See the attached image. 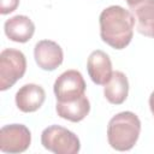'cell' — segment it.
<instances>
[{
  "mask_svg": "<svg viewBox=\"0 0 154 154\" xmlns=\"http://www.w3.org/2000/svg\"><path fill=\"white\" fill-rule=\"evenodd\" d=\"M4 30L11 41L25 43L32 37L35 32V24L28 16L17 14L5 22Z\"/></svg>",
  "mask_w": 154,
  "mask_h": 154,
  "instance_id": "cell-11",
  "label": "cell"
},
{
  "mask_svg": "<svg viewBox=\"0 0 154 154\" xmlns=\"http://www.w3.org/2000/svg\"><path fill=\"white\" fill-rule=\"evenodd\" d=\"M34 58L40 69L53 71L59 67L64 60L63 48L52 40H41L35 45Z\"/></svg>",
  "mask_w": 154,
  "mask_h": 154,
  "instance_id": "cell-7",
  "label": "cell"
},
{
  "mask_svg": "<svg viewBox=\"0 0 154 154\" xmlns=\"http://www.w3.org/2000/svg\"><path fill=\"white\" fill-rule=\"evenodd\" d=\"M41 144L55 154H77L81 142L76 134L60 125H51L41 134Z\"/></svg>",
  "mask_w": 154,
  "mask_h": 154,
  "instance_id": "cell-3",
  "label": "cell"
},
{
  "mask_svg": "<svg viewBox=\"0 0 154 154\" xmlns=\"http://www.w3.org/2000/svg\"><path fill=\"white\" fill-rule=\"evenodd\" d=\"M85 87H87L85 81L79 71L67 70V71H64L55 79L53 90H54L57 101L67 102L84 95Z\"/></svg>",
  "mask_w": 154,
  "mask_h": 154,
  "instance_id": "cell-5",
  "label": "cell"
},
{
  "mask_svg": "<svg viewBox=\"0 0 154 154\" xmlns=\"http://www.w3.org/2000/svg\"><path fill=\"white\" fill-rule=\"evenodd\" d=\"M26 71V59L23 52L5 48L0 53V90L5 91L20 79Z\"/></svg>",
  "mask_w": 154,
  "mask_h": 154,
  "instance_id": "cell-4",
  "label": "cell"
},
{
  "mask_svg": "<svg viewBox=\"0 0 154 154\" xmlns=\"http://www.w3.org/2000/svg\"><path fill=\"white\" fill-rule=\"evenodd\" d=\"M129 94V81L122 71H114L103 87V95L109 103H123Z\"/></svg>",
  "mask_w": 154,
  "mask_h": 154,
  "instance_id": "cell-13",
  "label": "cell"
},
{
  "mask_svg": "<svg viewBox=\"0 0 154 154\" xmlns=\"http://www.w3.org/2000/svg\"><path fill=\"white\" fill-rule=\"evenodd\" d=\"M31 143L30 130L23 124L5 125L0 130V150L4 153L25 152Z\"/></svg>",
  "mask_w": 154,
  "mask_h": 154,
  "instance_id": "cell-6",
  "label": "cell"
},
{
  "mask_svg": "<svg viewBox=\"0 0 154 154\" xmlns=\"http://www.w3.org/2000/svg\"><path fill=\"white\" fill-rule=\"evenodd\" d=\"M141 132L140 118L130 111L113 116L107 125L108 144L119 152L130 150L137 142Z\"/></svg>",
  "mask_w": 154,
  "mask_h": 154,
  "instance_id": "cell-2",
  "label": "cell"
},
{
  "mask_svg": "<svg viewBox=\"0 0 154 154\" xmlns=\"http://www.w3.org/2000/svg\"><path fill=\"white\" fill-rule=\"evenodd\" d=\"M100 37L114 49L125 48L132 38L135 19L129 10L119 5L106 7L99 17Z\"/></svg>",
  "mask_w": 154,
  "mask_h": 154,
  "instance_id": "cell-1",
  "label": "cell"
},
{
  "mask_svg": "<svg viewBox=\"0 0 154 154\" xmlns=\"http://www.w3.org/2000/svg\"><path fill=\"white\" fill-rule=\"evenodd\" d=\"M149 108H150V112L154 116V91L150 94L149 96Z\"/></svg>",
  "mask_w": 154,
  "mask_h": 154,
  "instance_id": "cell-15",
  "label": "cell"
},
{
  "mask_svg": "<svg viewBox=\"0 0 154 154\" xmlns=\"http://www.w3.org/2000/svg\"><path fill=\"white\" fill-rule=\"evenodd\" d=\"M55 111L60 118L72 123H78L88 116L90 111V102L85 95H82L76 100L67 102L57 101Z\"/></svg>",
  "mask_w": 154,
  "mask_h": 154,
  "instance_id": "cell-12",
  "label": "cell"
},
{
  "mask_svg": "<svg viewBox=\"0 0 154 154\" xmlns=\"http://www.w3.org/2000/svg\"><path fill=\"white\" fill-rule=\"evenodd\" d=\"M14 100L19 111L24 113H31L37 111L43 105L46 100V91L38 84L28 83L18 89Z\"/></svg>",
  "mask_w": 154,
  "mask_h": 154,
  "instance_id": "cell-10",
  "label": "cell"
},
{
  "mask_svg": "<svg viewBox=\"0 0 154 154\" xmlns=\"http://www.w3.org/2000/svg\"><path fill=\"white\" fill-rule=\"evenodd\" d=\"M19 5V0H0V13L8 14L13 12Z\"/></svg>",
  "mask_w": 154,
  "mask_h": 154,
  "instance_id": "cell-14",
  "label": "cell"
},
{
  "mask_svg": "<svg viewBox=\"0 0 154 154\" xmlns=\"http://www.w3.org/2000/svg\"><path fill=\"white\" fill-rule=\"evenodd\" d=\"M87 71L90 79L97 85H105L113 71H112V61L103 51L96 49L93 51L87 60Z\"/></svg>",
  "mask_w": 154,
  "mask_h": 154,
  "instance_id": "cell-9",
  "label": "cell"
},
{
  "mask_svg": "<svg viewBox=\"0 0 154 154\" xmlns=\"http://www.w3.org/2000/svg\"><path fill=\"white\" fill-rule=\"evenodd\" d=\"M125 1H126V2H128V4H130V2H132V1H134V0H125Z\"/></svg>",
  "mask_w": 154,
  "mask_h": 154,
  "instance_id": "cell-16",
  "label": "cell"
},
{
  "mask_svg": "<svg viewBox=\"0 0 154 154\" xmlns=\"http://www.w3.org/2000/svg\"><path fill=\"white\" fill-rule=\"evenodd\" d=\"M128 5L135 19L136 30L154 38V0H134Z\"/></svg>",
  "mask_w": 154,
  "mask_h": 154,
  "instance_id": "cell-8",
  "label": "cell"
}]
</instances>
